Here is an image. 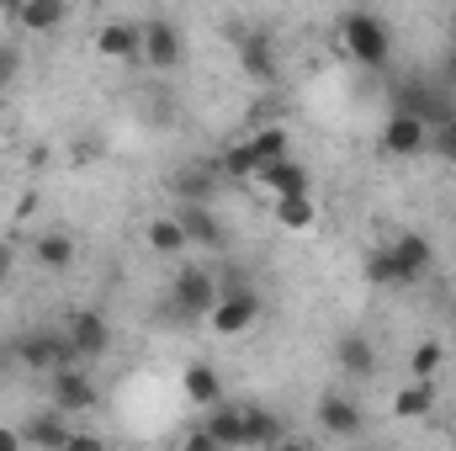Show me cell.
<instances>
[{
  "label": "cell",
  "instance_id": "1",
  "mask_svg": "<svg viewBox=\"0 0 456 451\" xmlns=\"http://www.w3.org/2000/svg\"><path fill=\"white\" fill-rule=\"evenodd\" d=\"M340 37H345V48H350V59L366 64V70H382L393 59V32H387V21L377 11H350L340 21Z\"/></svg>",
  "mask_w": 456,
  "mask_h": 451
},
{
  "label": "cell",
  "instance_id": "2",
  "mask_svg": "<svg viewBox=\"0 0 456 451\" xmlns=\"http://www.w3.org/2000/svg\"><path fill=\"white\" fill-rule=\"evenodd\" d=\"M11 350H16V361L21 366H32V372H75L80 366V356H75V345L64 330H27V335L11 340Z\"/></svg>",
  "mask_w": 456,
  "mask_h": 451
},
{
  "label": "cell",
  "instance_id": "3",
  "mask_svg": "<svg viewBox=\"0 0 456 451\" xmlns=\"http://www.w3.org/2000/svg\"><path fill=\"white\" fill-rule=\"evenodd\" d=\"M138 37H143V64L149 70H175L181 59H186V43H181V32H175V21H165V16H149L143 27H138Z\"/></svg>",
  "mask_w": 456,
  "mask_h": 451
},
{
  "label": "cell",
  "instance_id": "4",
  "mask_svg": "<svg viewBox=\"0 0 456 451\" xmlns=\"http://www.w3.org/2000/svg\"><path fill=\"white\" fill-rule=\"evenodd\" d=\"M170 298H175L181 314H213V308H218V276L202 271V266H181Z\"/></svg>",
  "mask_w": 456,
  "mask_h": 451
},
{
  "label": "cell",
  "instance_id": "5",
  "mask_svg": "<svg viewBox=\"0 0 456 451\" xmlns=\"http://www.w3.org/2000/svg\"><path fill=\"white\" fill-rule=\"evenodd\" d=\"M393 112H403V117H419L425 127H436V122H446L452 112V96L441 91V86H403L398 96H393Z\"/></svg>",
  "mask_w": 456,
  "mask_h": 451
},
{
  "label": "cell",
  "instance_id": "6",
  "mask_svg": "<svg viewBox=\"0 0 456 451\" xmlns=\"http://www.w3.org/2000/svg\"><path fill=\"white\" fill-rule=\"evenodd\" d=\"M255 319H260V292H255V287H244V292H224L218 308L208 314V324H213L218 335H244Z\"/></svg>",
  "mask_w": 456,
  "mask_h": 451
},
{
  "label": "cell",
  "instance_id": "7",
  "mask_svg": "<svg viewBox=\"0 0 456 451\" xmlns=\"http://www.w3.org/2000/svg\"><path fill=\"white\" fill-rule=\"evenodd\" d=\"M64 335H69V345H75V356H80V361H96V356H107V350H112V324H107L96 308L75 314V319L64 324Z\"/></svg>",
  "mask_w": 456,
  "mask_h": 451
},
{
  "label": "cell",
  "instance_id": "8",
  "mask_svg": "<svg viewBox=\"0 0 456 451\" xmlns=\"http://www.w3.org/2000/svg\"><path fill=\"white\" fill-rule=\"evenodd\" d=\"M319 425H324L330 436H340V441H355V436L366 430V409H361L355 398H345V393H324V398H319Z\"/></svg>",
  "mask_w": 456,
  "mask_h": 451
},
{
  "label": "cell",
  "instance_id": "9",
  "mask_svg": "<svg viewBox=\"0 0 456 451\" xmlns=\"http://www.w3.org/2000/svg\"><path fill=\"white\" fill-rule=\"evenodd\" d=\"M53 409L69 420V414H91L96 409V382L75 366V372H53Z\"/></svg>",
  "mask_w": 456,
  "mask_h": 451
},
{
  "label": "cell",
  "instance_id": "10",
  "mask_svg": "<svg viewBox=\"0 0 456 451\" xmlns=\"http://www.w3.org/2000/svg\"><path fill=\"white\" fill-rule=\"evenodd\" d=\"M382 149L387 154H425L430 149V127L419 122V117H403V112H387V122H382Z\"/></svg>",
  "mask_w": 456,
  "mask_h": 451
},
{
  "label": "cell",
  "instance_id": "11",
  "mask_svg": "<svg viewBox=\"0 0 456 451\" xmlns=\"http://www.w3.org/2000/svg\"><path fill=\"white\" fill-rule=\"evenodd\" d=\"M265 192H271V202L276 197H303V192H314V181H308V165H297L292 154L287 160H271V165H260V176H255Z\"/></svg>",
  "mask_w": 456,
  "mask_h": 451
},
{
  "label": "cell",
  "instance_id": "12",
  "mask_svg": "<svg viewBox=\"0 0 456 451\" xmlns=\"http://www.w3.org/2000/svg\"><path fill=\"white\" fill-rule=\"evenodd\" d=\"M175 224L186 228V244H197V250H224L228 244V228L213 218V208H175Z\"/></svg>",
  "mask_w": 456,
  "mask_h": 451
},
{
  "label": "cell",
  "instance_id": "13",
  "mask_svg": "<svg viewBox=\"0 0 456 451\" xmlns=\"http://www.w3.org/2000/svg\"><path fill=\"white\" fill-rule=\"evenodd\" d=\"M5 16H11L21 32H53V27L69 21V5H64V0H21V5H11Z\"/></svg>",
  "mask_w": 456,
  "mask_h": 451
},
{
  "label": "cell",
  "instance_id": "14",
  "mask_svg": "<svg viewBox=\"0 0 456 451\" xmlns=\"http://www.w3.org/2000/svg\"><path fill=\"white\" fill-rule=\"evenodd\" d=\"M69 436H75V430L64 425V414H59V409H43V414H32V420L21 425V441H27V447H37V451H64Z\"/></svg>",
  "mask_w": 456,
  "mask_h": 451
},
{
  "label": "cell",
  "instance_id": "15",
  "mask_svg": "<svg viewBox=\"0 0 456 451\" xmlns=\"http://www.w3.org/2000/svg\"><path fill=\"white\" fill-rule=\"evenodd\" d=\"M335 361H340L345 377H355V382L377 377V350H371V340L366 335H340L335 340Z\"/></svg>",
  "mask_w": 456,
  "mask_h": 451
},
{
  "label": "cell",
  "instance_id": "16",
  "mask_svg": "<svg viewBox=\"0 0 456 451\" xmlns=\"http://www.w3.org/2000/svg\"><path fill=\"white\" fill-rule=\"evenodd\" d=\"M213 186H218V170H208V165H186L170 176V192L181 197V208H208Z\"/></svg>",
  "mask_w": 456,
  "mask_h": 451
},
{
  "label": "cell",
  "instance_id": "17",
  "mask_svg": "<svg viewBox=\"0 0 456 451\" xmlns=\"http://www.w3.org/2000/svg\"><path fill=\"white\" fill-rule=\"evenodd\" d=\"M387 255H393V266H398L409 282H419V276L430 271V255H436V250H430L425 234H398V239L387 244Z\"/></svg>",
  "mask_w": 456,
  "mask_h": 451
},
{
  "label": "cell",
  "instance_id": "18",
  "mask_svg": "<svg viewBox=\"0 0 456 451\" xmlns=\"http://www.w3.org/2000/svg\"><path fill=\"white\" fill-rule=\"evenodd\" d=\"M181 388H186V404H197V409H218L224 404V382H218V372L208 361H191L181 372Z\"/></svg>",
  "mask_w": 456,
  "mask_h": 451
},
{
  "label": "cell",
  "instance_id": "19",
  "mask_svg": "<svg viewBox=\"0 0 456 451\" xmlns=\"http://www.w3.org/2000/svg\"><path fill=\"white\" fill-rule=\"evenodd\" d=\"M96 53H102V59H138V53H143L138 21H102V32H96Z\"/></svg>",
  "mask_w": 456,
  "mask_h": 451
},
{
  "label": "cell",
  "instance_id": "20",
  "mask_svg": "<svg viewBox=\"0 0 456 451\" xmlns=\"http://www.w3.org/2000/svg\"><path fill=\"white\" fill-rule=\"evenodd\" d=\"M239 59H244V75L249 80H276V48H271V37H260V32H244L239 37Z\"/></svg>",
  "mask_w": 456,
  "mask_h": 451
},
{
  "label": "cell",
  "instance_id": "21",
  "mask_svg": "<svg viewBox=\"0 0 456 451\" xmlns=\"http://www.w3.org/2000/svg\"><path fill=\"white\" fill-rule=\"evenodd\" d=\"M32 260H37L43 271H69V266H75V239H69L64 228H48V234L32 239Z\"/></svg>",
  "mask_w": 456,
  "mask_h": 451
},
{
  "label": "cell",
  "instance_id": "22",
  "mask_svg": "<svg viewBox=\"0 0 456 451\" xmlns=\"http://www.w3.org/2000/svg\"><path fill=\"white\" fill-rule=\"evenodd\" d=\"M202 430L218 441L224 451H239L244 447V409H233V404H218V409H208V420H202Z\"/></svg>",
  "mask_w": 456,
  "mask_h": 451
},
{
  "label": "cell",
  "instance_id": "23",
  "mask_svg": "<svg viewBox=\"0 0 456 451\" xmlns=\"http://www.w3.org/2000/svg\"><path fill=\"white\" fill-rule=\"evenodd\" d=\"M143 239H149V250H154V255H170V260L191 250V244H186V228L175 224V213H159V218H149Z\"/></svg>",
  "mask_w": 456,
  "mask_h": 451
},
{
  "label": "cell",
  "instance_id": "24",
  "mask_svg": "<svg viewBox=\"0 0 456 451\" xmlns=\"http://www.w3.org/2000/svg\"><path fill=\"white\" fill-rule=\"evenodd\" d=\"M218 176H228V181H255V176H260V154H255L249 138L224 144V154H218Z\"/></svg>",
  "mask_w": 456,
  "mask_h": 451
},
{
  "label": "cell",
  "instance_id": "25",
  "mask_svg": "<svg viewBox=\"0 0 456 451\" xmlns=\"http://www.w3.org/2000/svg\"><path fill=\"white\" fill-rule=\"evenodd\" d=\"M276 441H287V425H281V414H271V409H244V447H276Z\"/></svg>",
  "mask_w": 456,
  "mask_h": 451
},
{
  "label": "cell",
  "instance_id": "26",
  "mask_svg": "<svg viewBox=\"0 0 456 451\" xmlns=\"http://www.w3.org/2000/svg\"><path fill=\"white\" fill-rule=\"evenodd\" d=\"M436 409V382H409L393 398V420H425Z\"/></svg>",
  "mask_w": 456,
  "mask_h": 451
},
{
  "label": "cell",
  "instance_id": "27",
  "mask_svg": "<svg viewBox=\"0 0 456 451\" xmlns=\"http://www.w3.org/2000/svg\"><path fill=\"white\" fill-rule=\"evenodd\" d=\"M271 213H276V224L281 228H314V218H319V208H314V192H303V197H276L271 202Z\"/></svg>",
  "mask_w": 456,
  "mask_h": 451
},
{
  "label": "cell",
  "instance_id": "28",
  "mask_svg": "<svg viewBox=\"0 0 456 451\" xmlns=\"http://www.w3.org/2000/svg\"><path fill=\"white\" fill-rule=\"evenodd\" d=\"M446 366V350H441V340H419L414 345V356H409V372H414V382H436V372Z\"/></svg>",
  "mask_w": 456,
  "mask_h": 451
},
{
  "label": "cell",
  "instance_id": "29",
  "mask_svg": "<svg viewBox=\"0 0 456 451\" xmlns=\"http://www.w3.org/2000/svg\"><path fill=\"white\" fill-rule=\"evenodd\" d=\"M249 144H255L260 165H271V160H287V133H281V127H255V133H249Z\"/></svg>",
  "mask_w": 456,
  "mask_h": 451
},
{
  "label": "cell",
  "instance_id": "30",
  "mask_svg": "<svg viewBox=\"0 0 456 451\" xmlns=\"http://www.w3.org/2000/svg\"><path fill=\"white\" fill-rule=\"evenodd\" d=\"M366 282H377V287H409V276L393 266V255H387V250H377V255L366 260Z\"/></svg>",
  "mask_w": 456,
  "mask_h": 451
},
{
  "label": "cell",
  "instance_id": "31",
  "mask_svg": "<svg viewBox=\"0 0 456 451\" xmlns=\"http://www.w3.org/2000/svg\"><path fill=\"white\" fill-rule=\"evenodd\" d=\"M430 149H436L441 160H452V165H456V117H446V122H436V127H430Z\"/></svg>",
  "mask_w": 456,
  "mask_h": 451
},
{
  "label": "cell",
  "instance_id": "32",
  "mask_svg": "<svg viewBox=\"0 0 456 451\" xmlns=\"http://www.w3.org/2000/svg\"><path fill=\"white\" fill-rule=\"evenodd\" d=\"M16 75H21V43H0V91L5 86H16Z\"/></svg>",
  "mask_w": 456,
  "mask_h": 451
},
{
  "label": "cell",
  "instance_id": "33",
  "mask_svg": "<svg viewBox=\"0 0 456 451\" xmlns=\"http://www.w3.org/2000/svg\"><path fill=\"white\" fill-rule=\"evenodd\" d=\"M181 451H224V447H218L202 425H191V430H186V441H181Z\"/></svg>",
  "mask_w": 456,
  "mask_h": 451
},
{
  "label": "cell",
  "instance_id": "34",
  "mask_svg": "<svg viewBox=\"0 0 456 451\" xmlns=\"http://www.w3.org/2000/svg\"><path fill=\"white\" fill-rule=\"evenodd\" d=\"M64 451H112V447H107L102 436H86V430H75V436L64 441Z\"/></svg>",
  "mask_w": 456,
  "mask_h": 451
},
{
  "label": "cell",
  "instance_id": "35",
  "mask_svg": "<svg viewBox=\"0 0 456 451\" xmlns=\"http://www.w3.org/2000/svg\"><path fill=\"white\" fill-rule=\"evenodd\" d=\"M27 441H21V430L16 425H0V451H21Z\"/></svg>",
  "mask_w": 456,
  "mask_h": 451
},
{
  "label": "cell",
  "instance_id": "36",
  "mask_svg": "<svg viewBox=\"0 0 456 451\" xmlns=\"http://www.w3.org/2000/svg\"><path fill=\"white\" fill-rule=\"evenodd\" d=\"M5 276H11V244L0 239V282H5Z\"/></svg>",
  "mask_w": 456,
  "mask_h": 451
},
{
  "label": "cell",
  "instance_id": "37",
  "mask_svg": "<svg viewBox=\"0 0 456 451\" xmlns=\"http://www.w3.org/2000/svg\"><path fill=\"white\" fill-rule=\"evenodd\" d=\"M265 451H308V447H303V441H292V436H287V441H276V447H265Z\"/></svg>",
  "mask_w": 456,
  "mask_h": 451
},
{
  "label": "cell",
  "instance_id": "38",
  "mask_svg": "<svg viewBox=\"0 0 456 451\" xmlns=\"http://www.w3.org/2000/svg\"><path fill=\"white\" fill-rule=\"evenodd\" d=\"M5 366H16V350H11V345H0V372H5Z\"/></svg>",
  "mask_w": 456,
  "mask_h": 451
},
{
  "label": "cell",
  "instance_id": "39",
  "mask_svg": "<svg viewBox=\"0 0 456 451\" xmlns=\"http://www.w3.org/2000/svg\"><path fill=\"white\" fill-rule=\"evenodd\" d=\"M446 53H456V11H452V48H446Z\"/></svg>",
  "mask_w": 456,
  "mask_h": 451
},
{
  "label": "cell",
  "instance_id": "40",
  "mask_svg": "<svg viewBox=\"0 0 456 451\" xmlns=\"http://www.w3.org/2000/svg\"><path fill=\"white\" fill-rule=\"evenodd\" d=\"M361 451H377V447H361Z\"/></svg>",
  "mask_w": 456,
  "mask_h": 451
}]
</instances>
